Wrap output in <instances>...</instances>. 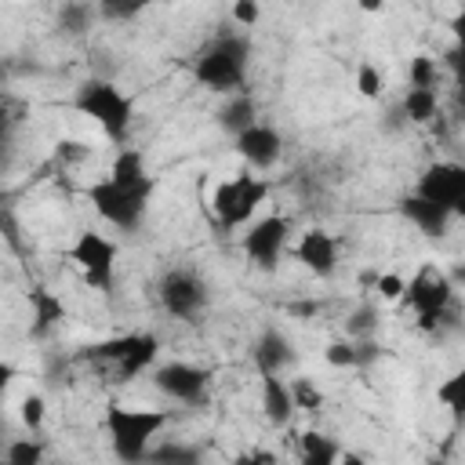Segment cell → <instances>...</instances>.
<instances>
[{"label": "cell", "instance_id": "cell-27", "mask_svg": "<svg viewBox=\"0 0 465 465\" xmlns=\"http://www.w3.org/2000/svg\"><path fill=\"white\" fill-rule=\"evenodd\" d=\"M7 465H44V443L33 436L7 443Z\"/></svg>", "mask_w": 465, "mask_h": 465}, {"label": "cell", "instance_id": "cell-38", "mask_svg": "<svg viewBox=\"0 0 465 465\" xmlns=\"http://www.w3.org/2000/svg\"><path fill=\"white\" fill-rule=\"evenodd\" d=\"M15 378H18V371H15L7 360H0V403H4V396H7V389H11Z\"/></svg>", "mask_w": 465, "mask_h": 465}, {"label": "cell", "instance_id": "cell-4", "mask_svg": "<svg viewBox=\"0 0 465 465\" xmlns=\"http://www.w3.org/2000/svg\"><path fill=\"white\" fill-rule=\"evenodd\" d=\"M403 302L418 312L421 331H436V327L450 316V305H454V283H450L440 269L425 265L414 280L403 283Z\"/></svg>", "mask_w": 465, "mask_h": 465}, {"label": "cell", "instance_id": "cell-14", "mask_svg": "<svg viewBox=\"0 0 465 465\" xmlns=\"http://www.w3.org/2000/svg\"><path fill=\"white\" fill-rule=\"evenodd\" d=\"M294 356H298L294 341L283 331H276V327H265L258 334V341H254V367H258V374H280V371H287L294 363Z\"/></svg>", "mask_w": 465, "mask_h": 465}, {"label": "cell", "instance_id": "cell-6", "mask_svg": "<svg viewBox=\"0 0 465 465\" xmlns=\"http://www.w3.org/2000/svg\"><path fill=\"white\" fill-rule=\"evenodd\" d=\"M149 196H153V189H124V185L109 182V178L87 185V200H91V207H94L109 225H116V229H124V232L134 229V225L142 222Z\"/></svg>", "mask_w": 465, "mask_h": 465}, {"label": "cell", "instance_id": "cell-26", "mask_svg": "<svg viewBox=\"0 0 465 465\" xmlns=\"http://www.w3.org/2000/svg\"><path fill=\"white\" fill-rule=\"evenodd\" d=\"M374 331H378V309H374V305H360V309L345 320V334H349V341L374 338Z\"/></svg>", "mask_w": 465, "mask_h": 465}, {"label": "cell", "instance_id": "cell-7", "mask_svg": "<svg viewBox=\"0 0 465 465\" xmlns=\"http://www.w3.org/2000/svg\"><path fill=\"white\" fill-rule=\"evenodd\" d=\"M414 196L436 203L440 211H447L450 218H458L465 211V167L461 163H450V160H440V163H429L418 178V189Z\"/></svg>", "mask_w": 465, "mask_h": 465}, {"label": "cell", "instance_id": "cell-35", "mask_svg": "<svg viewBox=\"0 0 465 465\" xmlns=\"http://www.w3.org/2000/svg\"><path fill=\"white\" fill-rule=\"evenodd\" d=\"M258 18H262V7H258V4H251V0L232 4V22H240V25H254Z\"/></svg>", "mask_w": 465, "mask_h": 465}, {"label": "cell", "instance_id": "cell-40", "mask_svg": "<svg viewBox=\"0 0 465 465\" xmlns=\"http://www.w3.org/2000/svg\"><path fill=\"white\" fill-rule=\"evenodd\" d=\"M4 134H7V113H4V105H0V142H4Z\"/></svg>", "mask_w": 465, "mask_h": 465}, {"label": "cell", "instance_id": "cell-22", "mask_svg": "<svg viewBox=\"0 0 465 465\" xmlns=\"http://www.w3.org/2000/svg\"><path fill=\"white\" fill-rule=\"evenodd\" d=\"M254 116H258V109H254V98H251V94H232V98L218 109V124H222L225 131H232V134H240V131H247L251 124H258Z\"/></svg>", "mask_w": 465, "mask_h": 465}, {"label": "cell", "instance_id": "cell-25", "mask_svg": "<svg viewBox=\"0 0 465 465\" xmlns=\"http://www.w3.org/2000/svg\"><path fill=\"white\" fill-rule=\"evenodd\" d=\"M287 389H291V403H294V411H298V407H302V411H309V414L323 411V392H320L309 378H291V381H287Z\"/></svg>", "mask_w": 465, "mask_h": 465}, {"label": "cell", "instance_id": "cell-28", "mask_svg": "<svg viewBox=\"0 0 465 465\" xmlns=\"http://www.w3.org/2000/svg\"><path fill=\"white\" fill-rule=\"evenodd\" d=\"M436 400L458 414L461 403H465V374H450L443 385H436Z\"/></svg>", "mask_w": 465, "mask_h": 465}, {"label": "cell", "instance_id": "cell-24", "mask_svg": "<svg viewBox=\"0 0 465 465\" xmlns=\"http://www.w3.org/2000/svg\"><path fill=\"white\" fill-rule=\"evenodd\" d=\"M145 461L153 465H200V450L185 443H163L160 450H149Z\"/></svg>", "mask_w": 465, "mask_h": 465}, {"label": "cell", "instance_id": "cell-31", "mask_svg": "<svg viewBox=\"0 0 465 465\" xmlns=\"http://www.w3.org/2000/svg\"><path fill=\"white\" fill-rule=\"evenodd\" d=\"M356 87H360V94H363V98H378V94L385 91V76L378 73V65L363 62V65L356 69Z\"/></svg>", "mask_w": 465, "mask_h": 465}, {"label": "cell", "instance_id": "cell-8", "mask_svg": "<svg viewBox=\"0 0 465 465\" xmlns=\"http://www.w3.org/2000/svg\"><path fill=\"white\" fill-rule=\"evenodd\" d=\"M69 258L76 262V269H80V276H84L87 287H94V291H109L113 287V276H116V243L109 236L91 232V229L80 232L76 243H73V251H69Z\"/></svg>", "mask_w": 465, "mask_h": 465}, {"label": "cell", "instance_id": "cell-37", "mask_svg": "<svg viewBox=\"0 0 465 465\" xmlns=\"http://www.w3.org/2000/svg\"><path fill=\"white\" fill-rule=\"evenodd\" d=\"M232 465H272V454L269 450H251V454H240Z\"/></svg>", "mask_w": 465, "mask_h": 465}, {"label": "cell", "instance_id": "cell-1", "mask_svg": "<svg viewBox=\"0 0 465 465\" xmlns=\"http://www.w3.org/2000/svg\"><path fill=\"white\" fill-rule=\"evenodd\" d=\"M167 411H153V407H124L113 403L105 411V432L113 443V454L124 465H138L149 454L153 436H160V429L167 425Z\"/></svg>", "mask_w": 465, "mask_h": 465}, {"label": "cell", "instance_id": "cell-33", "mask_svg": "<svg viewBox=\"0 0 465 465\" xmlns=\"http://www.w3.org/2000/svg\"><path fill=\"white\" fill-rule=\"evenodd\" d=\"M87 22H91V7H84V4H69V7H62V25H65L69 33L87 29Z\"/></svg>", "mask_w": 465, "mask_h": 465}, {"label": "cell", "instance_id": "cell-30", "mask_svg": "<svg viewBox=\"0 0 465 465\" xmlns=\"http://www.w3.org/2000/svg\"><path fill=\"white\" fill-rule=\"evenodd\" d=\"M407 80H411V87H436V58L418 54L407 69Z\"/></svg>", "mask_w": 465, "mask_h": 465}, {"label": "cell", "instance_id": "cell-23", "mask_svg": "<svg viewBox=\"0 0 465 465\" xmlns=\"http://www.w3.org/2000/svg\"><path fill=\"white\" fill-rule=\"evenodd\" d=\"M440 109V98H436V87H407V98H403V113L411 124H429Z\"/></svg>", "mask_w": 465, "mask_h": 465}, {"label": "cell", "instance_id": "cell-9", "mask_svg": "<svg viewBox=\"0 0 465 465\" xmlns=\"http://www.w3.org/2000/svg\"><path fill=\"white\" fill-rule=\"evenodd\" d=\"M287 236H291V225L287 218L280 214H265L262 222L251 225V232L243 236V254L251 265H258L262 272H272L280 265V254L287 247Z\"/></svg>", "mask_w": 465, "mask_h": 465}, {"label": "cell", "instance_id": "cell-13", "mask_svg": "<svg viewBox=\"0 0 465 465\" xmlns=\"http://www.w3.org/2000/svg\"><path fill=\"white\" fill-rule=\"evenodd\" d=\"M294 254H298V262H302L312 276H331V272L338 269V240H334L331 232H323V229H309V232L298 240Z\"/></svg>", "mask_w": 465, "mask_h": 465}, {"label": "cell", "instance_id": "cell-32", "mask_svg": "<svg viewBox=\"0 0 465 465\" xmlns=\"http://www.w3.org/2000/svg\"><path fill=\"white\" fill-rule=\"evenodd\" d=\"M374 291H378V298L396 302V298H403V280L396 272H381V276H374Z\"/></svg>", "mask_w": 465, "mask_h": 465}, {"label": "cell", "instance_id": "cell-12", "mask_svg": "<svg viewBox=\"0 0 465 465\" xmlns=\"http://www.w3.org/2000/svg\"><path fill=\"white\" fill-rule=\"evenodd\" d=\"M236 153H240L254 171H269V167L280 160V153H283V138H280V131L269 127V124H251L247 131L236 134Z\"/></svg>", "mask_w": 465, "mask_h": 465}, {"label": "cell", "instance_id": "cell-36", "mask_svg": "<svg viewBox=\"0 0 465 465\" xmlns=\"http://www.w3.org/2000/svg\"><path fill=\"white\" fill-rule=\"evenodd\" d=\"M142 11V4H102L105 18H134Z\"/></svg>", "mask_w": 465, "mask_h": 465}, {"label": "cell", "instance_id": "cell-5", "mask_svg": "<svg viewBox=\"0 0 465 465\" xmlns=\"http://www.w3.org/2000/svg\"><path fill=\"white\" fill-rule=\"evenodd\" d=\"M269 196V182L265 178H254L251 171H240L232 178H225L214 196H211V207H214V218L218 225L232 229V225H243L251 222V214L258 211V203Z\"/></svg>", "mask_w": 465, "mask_h": 465}, {"label": "cell", "instance_id": "cell-34", "mask_svg": "<svg viewBox=\"0 0 465 465\" xmlns=\"http://www.w3.org/2000/svg\"><path fill=\"white\" fill-rule=\"evenodd\" d=\"M0 232H4L7 247L22 254V236H18V222H15V214H11L7 207H0Z\"/></svg>", "mask_w": 465, "mask_h": 465}, {"label": "cell", "instance_id": "cell-29", "mask_svg": "<svg viewBox=\"0 0 465 465\" xmlns=\"http://www.w3.org/2000/svg\"><path fill=\"white\" fill-rule=\"evenodd\" d=\"M44 414H47V407H44V396H36V392L22 396V403H18V418H22V425H25L29 432H36V429L44 425Z\"/></svg>", "mask_w": 465, "mask_h": 465}, {"label": "cell", "instance_id": "cell-17", "mask_svg": "<svg viewBox=\"0 0 465 465\" xmlns=\"http://www.w3.org/2000/svg\"><path fill=\"white\" fill-rule=\"evenodd\" d=\"M262 414L272 421V425H287L291 414H294V403H291V389L280 374H262Z\"/></svg>", "mask_w": 465, "mask_h": 465}, {"label": "cell", "instance_id": "cell-3", "mask_svg": "<svg viewBox=\"0 0 465 465\" xmlns=\"http://www.w3.org/2000/svg\"><path fill=\"white\" fill-rule=\"evenodd\" d=\"M73 105L84 116H91L109 138H116V142L127 138L134 109H131V98L116 84H109V80H84L76 87V94H73Z\"/></svg>", "mask_w": 465, "mask_h": 465}, {"label": "cell", "instance_id": "cell-18", "mask_svg": "<svg viewBox=\"0 0 465 465\" xmlns=\"http://www.w3.org/2000/svg\"><path fill=\"white\" fill-rule=\"evenodd\" d=\"M109 182H116L124 189H153V178L145 174L142 153H134V149H120L116 153L113 171H109Z\"/></svg>", "mask_w": 465, "mask_h": 465}, {"label": "cell", "instance_id": "cell-39", "mask_svg": "<svg viewBox=\"0 0 465 465\" xmlns=\"http://www.w3.org/2000/svg\"><path fill=\"white\" fill-rule=\"evenodd\" d=\"M338 465H367V458H363V454H356V450H341Z\"/></svg>", "mask_w": 465, "mask_h": 465}, {"label": "cell", "instance_id": "cell-19", "mask_svg": "<svg viewBox=\"0 0 465 465\" xmlns=\"http://www.w3.org/2000/svg\"><path fill=\"white\" fill-rule=\"evenodd\" d=\"M378 345L374 338H363V341H331L327 345V363L331 367H367L371 360H378Z\"/></svg>", "mask_w": 465, "mask_h": 465}, {"label": "cell", "instance_id": "cell-20", "mask_svg": "<svg viewBox=\"0 0 465 465\" xmlns=\"http://www.w3.org/2000/svg\"><path fill=\"white\" fill-rule=\"evenodd\" d=\"M29 305H33V334L44 338L62 316H65V305L58 302V294H51L47 287H33L29 291Z\"/></svg>", "mask_w": 465, "mask_h": 465}, {"label": "cell", "instance_id": "cell-21", "mask_svg": "<svg viewBox=\"0 0 465 465\" xmlns=\"http://www.w3.org/2000/svg\"><path fill=\"white\" fill-rule=\"evenodd\" d=\"M341 443L334 436H323L316 429L302 432V465H338Z\"/></svg>", "mask_w": 465, "mask_h": 465}, {"label": "cell", "instance_id": "cell-11", "mask_svg": "<svg viewBox=\"0 0 465 465\" xmlns=\"http://www.w3.org/2000/svg\"><path fill=\"white\" fill-rule=\"evenodd\" d=\"M153 385L163 396L178 400V403H200V400H207V371H200L193 363H182V360L160 363L153 371Z\"/></svg>", "mask_w": 465, "mask_h": 465}, {"label": "cell", "instance_id": "cell-41", "mask_svg": "<svg viewBox=\"0 0 465 465\" xmlns=\"http://www.w3.org/2000/svg\"><path fill=\"white\" fill-rule=\"evenodd\" d=\"M429 465H450V461H443V458H432V461H429Z\"/></svg>", "mask_w": 465, "mask_h": 465}, {"label": "cell", "instance_id": "cell-16", "mask_svg": "<svg viewBox=\"0 0 465 465\" xmlns=\"http://www.w3.org/2000/svg\"><path fill=\"white\" fill-rule=\"evenodd\" d=\"M400 214H403L407 222H414L425 236H443L447 225L454 222L447 211H440L436 203H429V200H421V196H407V200H400Z\"/></svg>", "mask_w": 465, "mask_h": 465}, {"label": "cell", "instance_id": "cell-15", "mask_svg": "<svg viewBox=\"0 0 465 465\" xmlns=\"http://www.w3.org/2000/svg\"><path fill=\"white\" fill-rule=\"evenodd\" d=\"M156 352H160L156 334H134V338H131V349H127V352H124V356L113 363L116 381H131V378H138L145 367H153Z\"/></svg>", "mask_w": 465, "mask_h": 465}, {"label": "cell", "instance_id": "cell-2", "mask_svg": "<svg viewBox=\"0 0 465 465\" xmlns=\"http://www.w3.org/2000/svg\"><path fill=\"white\" fill-rule=\"evenodd\" d=\"M247 58H251V44L240 33H222L214 36L200 54H196V80L211 91H232L240 94L243 80H247Z\"/></svg>", "mask_w": 465, "mask_h": 465}, {"label": "cell", "instance_id": "cell-10", "mask_svg": "<svg viewBox=\"0 0 465 465\" xmlns=\"http://www.w3.org/2000/svg\"><path fill=\"white\" fill-rule=\"evenodd\" d=\"M160 305H163L171 316H178V320H193V316H200V309L207 305V287H203V280H200L196 272H189V269H171V272H163V280H160Z\"/></svg>", "mask_w": 465, "mask_h": 465}]
</instances>
